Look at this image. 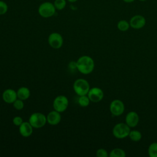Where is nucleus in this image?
Listing matches in <instances>:
<instances>
[{
  "instance_id": "4be33fe9",
  "label": "nucleus",
  "mask_w": 157,
  "mask_h": 157,
  "mask_svg": "<svg viewBox=\"0 0 157 157\" xmlns=\"http://www.w3.org/2000/svg\"><path fill=\"white\" fill-rule=\"evenodd\" d=\"M13 107L18 110H20L23 109L24 107V103L23 101L21 99H20L17 98L13 102Z\"/></svg>"
},
{
  "instance_id": "0eeeda50",
  "label": "nucleus",
  "mask_w": 157,
  "mask_h": 157,
  "mask_svg": "<svg viewBox=\"0 0 157 157\" xmlns=\"http://www.w3.org/2000/svg\"><path fill=\"white\" fill-rule=\"evenodd\" d=\"M48 42L52 48L58 49L63 45V38L59 33L56 32L52 33L48 37Z\"/></svg>"
},
{
  "instance_id": "7ed1b4c3",
  "label": "nucleus",
  "mask_w": 157,
  "mask_h": 157,
  "mask_svg": "<svg viewBox=\"0 0 157 157\" xmlns=\"http://www.w3.org/2000/svg\"><path fill=\"white\" fill-rule=\"evenodd\" d=\"M73 89L78 96H83L87 95L90 86L88 82L85 79L78 78L73 84Z\"/></svg>"
},
{
  "instance_id": "aec40b11",
  "label": "nucleus",
  "mask_w": 157,
  "mask_h": 157,
  "mask_svg": "<svg viewBox=\"0 0 157 157\" xmlns=\"http://www.w3.org/2000/svg\"><path fill=\"white\" fill-rule=\"evenodd\" d=\"M90 102V100L87 95L79 96L78 99V104L81 107H87Z\"/></svg>"
},
{
  "instance_id": "20e7f679",
  "label": "nucleus",
  "mask_w": 157,
  "mask_h": 157,
  "mask_svg": "<svg viewBox=\"0 0 157 157\" xmlns=\"http://www.w3.org/2000/svg\"><path fill=\"white\" fill-rule=\"evenodd\" d=\"M56 10L53 3L50 2H44L39 6L38 13L43 18H50L55 15Z\"/></svg>"
},
{
  "instance_id": "393cba45",
  "label": "nucleus",
  "mask_w": 157,
  "mask_h": 157,
  "mask_svg": "<svg viewBox=\"0 0 157 157\" xmlns=\"http://www.w3.org/2000/svg\"><path fill=\"white\" fill-rule=\"evenodd\" d=\"M12 122L14 125H15L17 126H20L21 124V123L23 122V121L21 117L16 116L13 118Z\"/></svg>"
},
{
  "instance_id": "9b49d317",
  "label": "nucleus",
  "mask_w": 157,
  "mask_h": 157,
  "mask_svg": "<svg viewBox=\"0 0 157 157\" xmlns=\"http://www.w3.org/2000/svg\"><path fill=\"white\" fill-rule=\"evenodd\" d=\"M139 121V117L137 112L134 111L129 112L125 117V123L130 127H136Z\"/></svg>"
},
{
  "instance_id": "6ab92c4d",
  "label": "nucleus",
  "mask_w": 157,
  "mask_h": 157,
  "mask_svg": "<svg viewBox=\"0 0 157 157\" xmlns=\"http://www.w3.org/2000/svg\"><path fill=\"white\" fill-rule=\"evenodd\" d=\"M148 153L150 157H157V142H153L149 145Z\"/></svg>"
},
{
  "instance_id": "5701e85b",
  "label": "nucleus",
  "mask_w": 157,
  "mask_h": 157,
  "mask_svg": "<svg viewBox=\"0 0 157 157\" xmlns=\"http://www.w3.org/2000/svg\"><path fill=\"white\" fill-rule=\"evenodd\" d=\"M8 10V5L6 2L0 0V15H4Z\"/></svg>"
},
{
  "instance_id": "9d476101",
  "label": "nucleus",
  "mask_w": 157,
  "mask_h": 157,
  "mask_svg": "<svg viewBox=\"0 0 157 157\" xmlns=\"http://www.w3.org/2000/svg\"><path fill=\"white\" fill-rule=\"evenodd\" d=\"M87 96L90 101L93 102H98L104 98V92L99 87H93L90 89Z\"/></svg>"
},
{
  "instance_id": "a878e982",
  "label": "nucleus",
  "mask_w": 157,
  "mask_h": 157,
  "mask_svg": "<svg viewBox=\"0 0 157 157\" xmlns=\"http://www.w3.org/2000/svg\"><path fill=\"white\" fill-rule=\"evenodd\" d=\"M69 68L71 70H74L77 69V65H76V62L75 61H71L69 64Z\"/></svg>"
},
{
  "instance_id": "412c9836",
  "label": "nucleus",
  "mask_w": 157,
  "mask_h": 157,
  "mask_svg": "<svg viewBox=\"0 0 157 157\" xmlns=\"http://www.w3.org/2000/svg\"><path fill=\"white\" fill-rule=\"evenodd\" d=\"M67 0H55L54 1V6L56 10H61L64 9L67 4Z\"/></svg>"
},
{
  "instance_id": "cd10ccee",
  "label": "nucleus",
  "mask_w": 157,
  "mask_h": 157,
  "mask_svg": "<svg viewBox=\"0 0 157 157\" xmlns=\"http://www.w3.org/2000/svg\"><path fill=\"white\" fill-rule=\"evenodd\" d=\"M68 2H76L77 0H67Z\"/></svg>"
},
{
  "instance_id": "a211bd4d",
  "label": "nucleus",
  "mask_w": 157,
  "mask_h": 157,
  "mask_svg": "<svg viewBox=\"0 0 157 157\" xmlns=\"http://www.w3.org/2000/svg\"><path fill=\"white\" fill-rule=\"evenodd\" d=\"M128 136L130 139L134 142H138L142 139V134L139 131L137 130L130 131Z\"/></svg>"
},
{
  "instance_id": "4468645a",
  "label": "nucleus",
  "mask_w": 157,
  "mask_h": 157,
  "mask_svg": "<svg viewBox=\"0 0 157 157\" xmlns=\"http://www.w3.org/2000/svg\"><path fill=\"white\" fill-rule=\"evenodd\" d=\"M33 131V127L29 122L23 121L19 126V132L24 137H29Z\"/></svg>"
},
{
  "instance_id": "b1692460",
  "label": "nucleus",
  "mask_w": 157,
  "mask_h": 157,
  "mask_svg": "<svg viewBox=\"0 0 157 157\" xmlns=\"http://www.w3.org/2000/svg\"><path fill=\"white\" fill-rule=\"evenodd\" d=\"M98 157H107L109 156L106 150L104 148H99L96 151V153Z\"/></svg>"
},
{
  "instance_id": "dca6fc26",
  "label": "nucleus",
  "mask_w": 157,
  "mask_h": 157,
  "mask_svg": "<svg viewBox=\"0 0 157 157\" xmlns=\"http://www.w3.org/2000/svg\"><path fill=\"white\" fill-rule=\"evenodd\" d=\"M110 157H125V151L120 148H115L112 150L109 155Z\"/></svg>"
},
{
  "instance_id": "bb28decb",
  "label": "nucleus",
  "mask_w": 157,
  "mask_h": 157,
  "mask_svg": "<svg viewBox=\"0 0 157 157\" xmlns=\"http://www.w3.org/2000/svg\"><path fill=\"white\" fill-rule=\"evenodd\" d=\"M123 2H124L125 3H132L135 0H122Z\"/></svg>"
},
{
  "instance_id": "2eb2a0df",
  "label": "nucleus",
  "mask_w": 157,
  "mask_h": 157,
  "mask_svg": "<svg viewBox=\"0 0 157 157\" xmlns=\"http://www.w3.org/2000/svg\"><path fill=\"white\" fill-rule=\"evenodd\" d=\"M17 98L21 99L23 101L28 99L30 96V90L28 88L25 86H22L18 88L17 91Z\"/></svg>"
},
{
  "instance_id": "f03ea898",
  "label": "nucleus",
  "mask_w": 157,
  "mask_h": 157,
  "mask_svg": "<svg viewBox=\"0 0 157 157\" xmlns=\"http://www.w3.org/2000/svg\"><path fill=\"white\" fill-rule=\"evenodd\" d=\"M130 131V127L126 123H119L113 126L112 134L117 139H122L129 136Z\"/></svg>"
},
{
  "instance_id": "c85d7f7f",
  "label": "nucleus",
  "mask_w": 157,
  "mask_h": 157,
  "mask_svg": "<svg viewBox=\"0 0 157 157\" xmlns=\"http://www.w3.org/2000/svg\"><path fill=\"white\" fill-rule=\"evenodd\" d=\"M139 1H141V2H144V1H147V0H139Z\"/></svg>"
},
{
  "instance_id": "f8f14e48",
  "label": "nucleus",
  "mask_w": 157,
  "mask_h": 157,
  "mask_svg": "<svg viewBox=\"0 0 157 157\" xmlns=\"http://www.w3.org/2000/svg\"><path fill=\"white\" fill-rule=\"evenodd\" d=\"M3 101L7 104H13L17 99V91L12 89H7L4 91L2 94Z\"/></svg>"
},
{
  "instance_id": "423d86ee",
  "label": "nucleus",
  "mask_w": 157,
  "mask_h": 157,
  "mask_svg": "<svg viewBox=\"0 0 157 157\" xmlns=\"http://www.w3.org/2000/svg\"><path fill=\"white\" fill-rule=\"evenodd\" d=\"M68 104L69 101L67 97L64 95H59L55 98L53 102V107L55 110L62 113L67 109Z\"/></svg>"
},
{
  "instance_id": "ddd939ff",
  "label": "nucleus",
  "mask_w": 157,
  "mask_h": 157,
  "mask_svg": "<svg viewBox=\"0 0 157 157\" xmlns=\"http://www.w3.org/2000/svg\"><path fill=\"white\" fill-rule=\"evenodd\" d=\"M61 120V116L59 112L56 110L50 112L47 116V122L50 125H56L59 124Z\"/></svg>"
},
{
  "instance_id": "f257e3e1",
  "label": "nucleus",
  "mask_w": 157,
  "mask_h": 157,
  "mask_svg": "<svg viewBox=\"0 0 157 157\" xmlns=\"http://www.w3.org/2000/svg\"><path fill=\"white\" fill-rule=\"evenodd\" d=\"M77 69L83 74H89L93 72L94 68L93 59L87 55L80 56L76 61Z\"/></svg>"
},
{
  "instance_id": "39448f33",
  "label": "nucleus",
  "mask_w": 157,
  "mask_h": 157,
  "mask_svg": "<svg viewBox=\"0 0 157 157\" xmlns=\"http://www.w3.org/2000/svg\"><path fill=\"white\" fill-rule=\"evenodd\" d=\"M29 122L33 128H40L45 126L47 123V117L40 112H35L31 115Z\"/></svg>"
},
{
  "instance_id": "1a4fd4ad",
  "label": "nucleus",
  "mask_w": 157,
  "mask_h": 157,
  "mask_svg": "<svg viewBox=\"0 0 157 157\" xmlns=\"http://www.w3.org/2000/svg\"><path fill=\"white\" fill-rule=\"evenodd\" d=\"M130 27L135 29H139L144 28L146 24L145 18L141 15H135L129 20Z\"/></svg>"
},
{
  "instance_id": "6e6552de",
  "label": "nucleus",
  "mask_w": 157,
  "mask_h": 157,
  "mask_svg": "<svg viewBox=\"0 0 157 157\" xmlns=\"http://www.w3.org/2000/svg\"><path fill=\"white\" fill-rule=\"evenodd\" d=\"M110 112L114 116H120L124 111V105L120 99H115L110 102Z\"/></svg>"
},
{
  "instance_id": "f3484780",
  "label": "nucleus",
  "mask_w": 157,
  "mask_h": 157,
  "mask_svg": "<svg viewBox=\"0 0 157 157\" xmlns=\"http://www.w3.org/2000/svg\"><path fill=\"white\" fill-rule=\"evenodd\" d=\"M130 28L129 22L126 21V20H121L117 23V28L119 31L124 32L128 31Z\"/></svg>"
}]
</instances>
